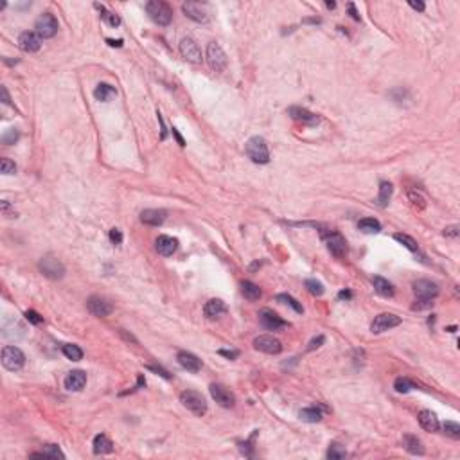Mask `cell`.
Here are the masks:
<instances>
[{
	"instance_id": "1",
	"label": "cell",
	"mask_w": 460,
	"mask_h": 460,
	"mask_svg": "<svg viewBox=\"0 0 460 460\" xmlns=\"http://www.w3.org/2000/svg\"><path fill=\"white\" fill-rule=\"evenodd\" d=\"M245 153L254 164H268L270 162V151H268L266 140L263 137H252L245 144Z\"/></svg>"
},
{
	"instance_id": "2",
	"label": "cell",
	"mask_w": 460,
	"mask_h": 460,
	"mask_svg": "<svg viewBox=\"0 0 460 460\" xmlns=\"http://www.w3.org/2000/svg\"><path fill=\"white\" fill-rule=\"evenodd\" d=\"M146 13L149 15L155 24L158 25H169L172 20V9L167 2H162V0H151L146 4Z\"/></svg>"
},
{
	"instance_id": "3",
	"label": "cell",
	"mask_w": 460,
	"mask_h": 460,
	"mask_svg": "<svg viewBox=\"0 0 460 460\" xmlns=\"http://www.w3.org/2000/svg\"><path fill=\"white\" fill-rule=\"evenodd\" d=\"M180 402L189 412H193L194 415H198V417H201V415L207 414L205 399H203V395L196 390H184L180 394Z\"/></svg>"
},
{
	"instance_id": "4",
	"label": "cell",
	"mask_w": 460,
	"mask_h": 460,
	"mask_svg": "<svg viewBox=\"0 0 460 460\" xmlns=\"http://www.w3.org/2000/svg\"><path fill=\"white\" fill-rule=\"evenodd\" d=\"M2 365L11 372L20 370L25 365V354L15 345H6L2 349Z\"/></svg>"
},
{
	"instance_id": "5",
	"label": "cell",
	"mask_w": 460,
	"mask_h": 460,
	"mask_svg": "<svg viewBox=\"0 0 460 460\" xmlns=\"http://www.w3.org/2000/svg\"><path fill=\"white\" fill-rule=\"evenodd\" d=\"M40 271L45 277H49V279L58 280L65 275V266H63L62 261L56 259L54 255H45V257H41V261H40Z\"/></svg>"
},
{
	"instance_id": "6",
	"label": "cell",
	"mask_w": 460,
	"mask_h": 460,
	"mask_svg": "<svg viewBox=\"0 0 460 460\" xmlns=\"http://www.w3.org/2000/svg\"><path fill=\"white\" fill-rule=\"evenodd\" d=\"M34 33L40 38H52L58 33V20L52 13H43L38 17L34 24Z\"/></svg>"
},
{
	"instance_id": "7",
	"label": "cell",
	"mask_w": 460,
	"mask_h": 460,
	"mask_svg": "<svg viewBox=\"0 0 460 460\" xmlns=\"http://www.w3.org/2000/svg\"><path fill=\"white\" fill-rule=\"evenodd\" d=\"M207 62H209L210 69L216 70V72L225 70L226 63H228L225 50H223L221 45L216 43V41H210L209 45H207Z\"/></svg>"
},
{
	"instance_id": "8",
	"label": "cell",
	"mask_w": 460,
	"mask_h": 460,
	"mask_svg": "<svg viewBox=\"0 0 460 460\" xmlns=\"http://www.w3.org/2000/svg\"><path fill=\"white\" fill-rule=\"evenodd\" d=\"M322 238H324V243H325V247H327V250L331 252L334 257L340 259L347 254V241H345V238L340 234V232L329 230L327 234H324Z\"/></svg>"
},
{
	"instance_id": "9",
	"label": "cell",
	"mask_w": 460,
	"mask_h": 460,
	"mask_svg": "<svg viewBox=\"0 0 460 460\" xmlns=\"http://www.w3.org/2000/svg\"><path fill=\"white\" fill-rule=\"evenodd\" d=\"M401 322H402L401 316L392 315V313H381V315L376 316L374 322L370 324V331H372L374 334H381V333H385V331H388V329L397 327Z\"/></svg>"
},
{
	"instance_id": "10",
	"label": "cell",
	"mask_w": 460,
	"mask_h": 460,
	"mask_svg": "<svg viewBox=\"0 0 460 460\" xmlns=\"http://www.w3.org/2000/svg\"><path fill=\"white\" fill-rule=\"evenodd\" d=\"M209 390H210V395H212V399L218 402L219 407L232 408L236 405V395L232 394V392H230L226 386L219 385V383H212V385L209 386Z\"/></svg>"
},
{
	"instance_id": "11",
	"label": "cell",
	"mask_w": 460,
	"mask_h": 460,
	"mask_svg": "<svg viewBox=\"0 0 460 460\" xmlns=\"http://www.w3.org/2000/svg\"><path fill=\"white\" fill-rule=\"evenodd\" d=\"M254 349L261 351L264 354H279L282 351V343L277 340L275 336H270V334H261L254 340Z\"/></svg>"
},
{
	"instance_id": "12",
	"label": "cell",
	"mask_w": 460,
	"mask_h": 460,
	"mask_svg": "<svg viewBox=\"0 0 460 460\" xmlns=\"http://www.w3.org/2000/svg\"><path fill=\"white\" fill-rule=\"evenodd\" d=\"M86 308H88V311H90L92 315L99 316V318L108 316L111 311H113V308H111L110 302H108V300L104 299V297H101V295L88 297V300H86Z\"/></svg>"
},
{
	"instance_id": "13",
	"label": "cell",
	"mask_w": 460,
	"mask_h": 460,
	"mask_svg": "<svg viewBox=\"0 0 460 460\" xmlns=\"http://www.w3.org/2000/svg\"><path fill=\"white\" fill-rule=\"evenodd\" d=\"M259 322H261V325H263L264 329H268V331H279V329L288 325V322H284L277 313H273L268 308L259 311Z\"/></svg>"
},
{
	"instance_id": "14",
	"label": "cell",
	"mask_w": 460,
	"mask_h": 460,
	"mask_svg": "<svg viewBox=\"0 0 460 460\" xmlns=\"http://www.w3.org/2000/svg\"><path fill=\"white\" fill-rule=\"evenodd\" d=\"M182 11L185 13V17L191 18L196 24H207L209 22V13L205 11V8L200 2H184Z\"/></svg>"
},
{
	"instance_id": "15",
	"label": "cell",
	"mask_w": 460,
	"mask_h": 460,
	"mask_svg": "<svg viewBox=\"0 0 460 460\" xmlns=\"http://www.w3.org/2000/svg\"><path fill=\"white\" fill-rule=\"evenodd\" d=\"M414 293L417 299H430L433 300L439 295V286L428 279H419L414 282Z\"/></svg>"
},
{
	"instance_id": "16",
	"label": "cell",
	"mask_w": 460,
	"mask_h": 460,
	"mask_svg": "<svg viewBox=\"0 0 460 460\" xmlns=\"http://www.w3.org/2000/svg\"><path fill=\"white\" fill-rule=\"evenodd\" d=\"M180 54L187 60V62L201 63V50L193 38H184V40L180 41Z\"/></svg>"
},
{
	"instance_id": "17",
	"label": "cell",
	"mask_w": 460,
	"mask_h": 460,
	"mask_svg": "<svg viewBox=\"0 0 460 460\" xmlns=\"http://www.w3.org/2000/svg\"><path fill=\"white\" fill-rule=\"evenodd\" d=\"M18 47L24 52H38L41 47V38L34 31H25L18 36Z\"/></svg>"
},
{
	"instance_id": "18",
	"label": "cell",
	"mask_w": 460,
	"mask_h": 460,
	"mask_svg": "<svg viewBox=\"0 0 460 460\" xmlns=\"http://www.w3.org/2000/svg\"><path fill=\"white\" fill-rule=\"evenodd\" d=\"M288 115H290L293 121H299V123H302V124H316L320 121L318 115L302 106H290L288 108Z\"/></svg>"
},
{
	"instance_id": "19",
	"label": "cell",
	"mask_w": 460,
	"mask_h": 460,
	"mask_svg": "<svg viewBox=\"0 0 460 460\" xmlns=\"http://www.w3.org/2000/svg\"><path fill=\"white\" fill-rule=\"evenodd\" d=\"M155 248L160 255L169 257L178 250V239L171 238V236H158L155 241Z\"/></svg>"
},
{
	"instance_id": "20",
	"label": "cell",
	"mask_w": 460,
	"mask_h": 460,
	"mask_svg": "<svg viewBox=\"0 0 460 460\" xmlns=\"http://www.w3.org/2000/svg\"><path fill=\"white\" fill-rule=\"evenodd\" d=\"M167 218V212L162 209H146L140 212V221L149 226H160Z\"/></svg>"
},
{
	"instance_id": "21",
	"label": "cell",
	"mask_w": 460,
	"mask_h": 460,
	"mask_svg": "<svg viewBox=\"0 0 460 460\" xmlns=\"http://www.w3.org/2000/svg\"><path fill=\"white\" fill-rule=\"evenodd\" d=\"M177 360L184 369H187L189 372H200L201 370V360L193 353H187V351H180L177 354Z\"/></svg>"
},
{
	"instance_id": "22",
	"label": "cell",
	"mask_w": 460,
	"mask_h": 460,
	"mask_svg": "<svg viewBox=\"0 0 460 460\" xmlns=\"http://www.w3.org/2000/svg\"><path fill=\"white\" fill-rule=\"evenodd\" d=\"M86 385V374L83 370H72L67 374L65 378V388L70 392H79L83 390V386Z\"/></svg>"
},
{
	"instance_id": "23",
	"label": "cell",
	"mask_w": 460,
	"mask_h": 460,
	"mask_svg": "<svg viewBox=\"0 0 460 460\" xmlns=\"http://www.w3.org/2000/svg\"><path fill=\"white\" fill-rule=\"evenodd\" d=\"M203 313H205L207 318L214 320V318H219L221 315H225L226 306L221 299H210V300H207L205 306H203Z\"/></svg>"
},
{
	"instance_id": "24",
	"label": "cell",
	"mask_w": 460,
	"mask_h": 460,
	"mask_svg": "<svg viewBox=\"0 0 460 460\" xmlns=\"http://www.w3.org/2000/svg\"><path fill=\"white\" fill-rule=\"evenodd\" d=\"M115 95H117L115 86L108 85V83H99L94 90V97L97 99V101H101V103H108V101H111V99L115 97Z\"/></svg>"
},
{
	"instance_id": "25",
	"label": "cell",
	"mask_w": 460,
	"mask_h": 460,
	"mask_svg": "<svg viewBox=\"0 0 460 460\" xmlns=\"http://www.w3.org/2000/svg\"><path fill=\"white\" fill-rule=\"evenodd\" d=\"M419 424L426 431H437L440 428L437 415L433 414L431 410H423V412H421V414H419Z\"/></svg>"
},
{
	"instance_id": "26",
	"label": "cell",
	"mask_w": 460,
	"mask_h": 460,
	"mask_svg": "<svg viewBox=\"0 0 460 460\" xmlns=\"http://www.w3.org/2000/svg\"><path fill=\"white\" fill-rule=\"evenodd\" d=\"M113 451V442L104 433H99L94 439V453L95 455H108Z\"/></svg>"
},
{
	"instance_id": "27",
	"label": "cell",
	"mask_w": 460,
	"mask_h": 460,
	"mask_svg": "<svg viewBox=\"0 0 460 460\" xmlns=\"http://www.w3.org/2000/svg\"><path fill=\"white\" fill-rule=\"evenodd\" d=\"M372 284H374V290H376V293H378V295L385 297V299H388V297H394V286H392V284L388 282L386 279L376 275V277H372Z\"/></svg>"
},
{
	"instance_id": "28",
	"label": "cell",
	"mask_w": 460,
	"mask_h": 460,
	"mask_svg": "<svg viewBox=\"0 0 460 460\" xmlns=\"http://www.w3.org/2000/svg\"><path fill=\"white\" fill-rule=\"evenodd\" d=\"M402 444H405V449L412 455H424V446L419 439L415 435H405L402 437Z\"/></svg>"
},
{
	"instance_id": "29",
	"label": "cell",
	"mask_w": 460,
	"mask_h": 460,
	"mask_svg": "<svg viewBox=\"0 0 460 460\" xmlns=\"http://www.w3.org/2000/svg\"><path fill=\"white\" fill-rule=\"evenodd\" d=\"M241 292H243V295H245V299L252 300V302H254V300H259L261 299V295H263L261 288H259L255 282H252V280H243Z\"/></svg>"
},
{
	"instance_id": "30",
	"label": "cell",
	"mask_w": 460,
	"mask_h": 460,
	"mask_svg": "<svg viewBox=\"0 0 460 460\" xmlns=\"http://www.w3.org/2000/svg\"><path fill=\"white\" fill-rule=\"evenodd\" d=\"M299 417L304 421V423H320L324 414H322L320 408L309 407V408H302V410L299 412Z\"/></svg>"
},
{
	"instance_id": "31",
	"label": "cell",
	"mask_w": 460,
	"mask_h": 460,
	"mask_svg": "<svg viewBox=\"0 0 460 460\" xmlns=\"http://www.w3.org/2000/svg\"><path fill=\"white\" fill-rule=\"evenodd\" d=\"M392 193H394V187H392L390 182H381L379 184V194H378V205L379 207H386L388 205V201H390L392 198Z\"/></svg>"
},
{
	"instance_id": "32",
	"label": "cell",
	"mask_w": 460,
	"mask_h": 460,
	"mask_svg": "<svg viewBox=\"0 0 460 460\" xmlns=\"http://www.w3.org/2000/svg\"><path fill=\"white\" fill-rule=\"evenodd\" d=\"M358 228L365 232V234H378L381 230V223L378 221L376 218H363L358 221Z\"/></svg>"
},
{
	"instance_id": "33",
	"label": "cell",
	"mask_w": 460,
	"mask_h": 460,
	"mask_svg": "<svg viewBox=\"0 0 460 460\" xmlns=\"http://www.w3.org/2000/svg\"><path fill=\"white\" fill-rule=\"evenodd\" d=\"M62 353L63 356L67 358V360H70V362H79V360H83V351L81 347H78V345L74 343H67L62 347Z\"/></svg>"
},
{
	"instance_id": "34",
	"label": "cell",
	"mask_w": 460,
	"mask_h": 460,
	"mask_svg": "<svg viewBox=\"0 0 460 460\" xmlns=\"http://www.w3.org/2000/svg\"><path fill=\"white\" fill-rule=\"evenodd\" d=\"M394 239H395V241L401 243L402 247H407L410 252H417V250H419V245H417V241H415L414 238H410V236H407V234H394Z\"/></svg>"
},
{
	"instance_id": "35",
	"label": "cell",
	"mask_w": 460,
	"mask_h": 460,
	"mask_svg": "<svg viewBox=\"0 0 460 460\" xmlns=\"http://www.w3.org/2000/svg\"><path fill=\"white\" fill-rule=\"evenodd\" d=\"M275 299H277V302H280V304H288V306H292V308L295 309L297 313H302V311H304V308H302V304H299V300H295L292 295H286V293H280V295H277Z\"/></svg>"
},
{
	"instance_id": "36",
	"label": "cell",
	"mask_w": 460,
	"mask_h": 460,
	"mask_svg": "<svg viewBox=\"0 0 460 460\" xmlns=\"http://www.w3.org/2000/svg\"><path fill=\"white\" fill-rule=\"evenodd\" d=\"M347 456V451H345V448L341 446V444H331V448L327 449V458L329 460H341Z\"/></svg>"
},
{
	"instance_id": "37",
	"label": "cell",
	"mask_w": 460,
	"mask_h": 460,
	"mask_svg": "<svg viewBox=\"0 0 460 460\" xmlns=\"http://www.w3.org/2000/svg\"><path fill=\"white\" fill-rule=\"evenodd\" d=\"M442 430H444V433L448 437H451V439H460V424L455 423V421H446V423L442 424Z\"/></svg>"
},
{
	"instance_id": "38",
	"label": "cell",
	"mask_w": 460,
	"mask_h": 460,
	"mask_svg": "<svg viewBox=\"0 0 460 460\" xmlns=\"http://www.w3.org/2000/svg\"><path fill=\"white\" fill-rule=\"evenodd\" d=\"M306 288H308V292L311 293V295H315V297H320V295H324V284L322 282H318L316 279H308L306 280Z\"/></svg>"
},
{
	"instance_id": "39",
	"label": "cell",
	"mask_w": 460,
	"mask_h": 460,
	"mask_svg": "<svg viewBox=\"0 0 460 460\" xmlns=\"http://www.w3.org/2000/svg\"><path fill=\"white\" fill-rule=\"evenodd\" d=\"M95 8H97L99 11L103 13V15H101V17H103V20H104V22H108V24H110L111 27H117V25L121 24V18L117 17V15H115V13L106 11V9H104L103 6H99V4H95Z\"/></svg>"
},
{
	"instance_id": "40",
	"label": "cell",
	"mask_w": 460,
	"mask_h": 460,
	"mask_svg": "<svg viewBox=\"0 0 460 460\" xmlns=\"http://www.w3.org/2000/svg\"><path fill=\"white\" fill-rule=\"evenodd\" d=\"M394 388H395V392H399V394H407V392H410L412 388H415V385L407 378H397L394 383Z\"/></svg>"
},
{
	"instance_id": "41",
	"label": "cell",
	"mask_w": 460,
	"mask_h": 460,
	"mask_svg": "<svg viewBox=\"0 0 460 460\" xmlns=\"http://www.w3.org/2000/svg\"><path fill=\"white\" fill-rule=\"evenodd\" d=\"M41 453H43V456H45V458H62V460L65 458V453L58 448L56 444H49V446H47V448L43 449Z\"/></svg>"
},
{
	"instance_id": "42",
	"label": "cell",
	"mask_w": 460,
	"mask_h": 460,
	"mask_svg": "<svg viewBox=\"0 0 460 460\" xmlns=\"http://www.w3.org/2000/svg\"><path fill=\"white\" fill-rule=\"evenodd\" d=\"M0 172L2 175H15L17 172V165H15L13 160H9V158H2L0 160Z\"/></svg>"
},
{
	"instance_id": "43",
	"label": "cell",
	"mask_w": 460,
	"mask_h": 460,
	"mask_svg": "<svg viewBox=\"0 0 460 460\" xmlns=\"http://www.w3.org/2000/svg\"><path fill=\"white\" fill-rule=\"evenodd\" d=\"M20 139V133H18V130H15V128H11L9 132H6L4 135H2V142L4 144H15L17 140Z\"/></svg>"
},
{
	"instance_id": "44",
	"label": "cell",
	"mask_w": 460,
	"mask_h": 460,
	"mask_svg": "<svg viewBox=\"0 0 460 460\" xmlns=\"http://www.w3.org/2000/svg\"><path fill=\"white\" fill-rule=\"evenodd\" d=\"M408 198H410L412 203H414L415 207H419L421 210H423L424 207H426V201H424V198L421 196L419 193H415V191H410V193H408Z\"/></svg>"
},
{
	"instance_id": "45",
	"label": "cell",
	"mask_w": 460,
	"mask_h": 460,
	"mask_svg": "<svg viewBox=\"0 0 460 460\" xmlns=\"http://www.w3.org/2000/svg\"><path fill=\"white\" fill-rule=\"evenodd\" d=\"M433 304H435V302H433V300H430V299H419L414 306H412V309H414V311H423V309L433 308Z\"/></svg>"
},
{
	"instance_id": "46",
	"label": "cell",
	"mask_w": 460,
	"mask_h": 460,
	"mask_svg": "<svg viewBox=\"0 0 460 460\" xmlns=\"http://www.w3.org/2000/svg\"><path fill=\"white\" fill-rule=\"evenodd\" d=\"M25 318H27L31 324H34V325H38V324H41L43 322V318H41L40 315H38L36 311H33V309H29V311H25Z\"/></svg>"
},
{
	"instance_id": "47",
	"label": "cell",
	"mask_w": 460,
	"mask_h": 460,
	"mask_svg": "<svg viewBox=\"0 0 460 460\" xmlns=\"http://www.w3.org/2000/svg\"><path fill=\"white\" fill-rule=\"evenodd\" d=\"M110 241L113 243V245H121V243H123V232H121L119 228H111L110 230Z\"/></svg>"
},
{
	"instance_id": "48",
	"label": "cell",
	"mask_w": 460,
	"mask_h": 460,
	"mask_svg": "<svg viewBox=\"0 0 460 460\" xmlns=\"http://www.w3.org/2000/svg\"><path fill=\"white\" fill-rule=\"evenodd\" d=\"M325 341V336L324 334H320V336H316V338H313L311 341H309V345H308V351H315V349H318L322 343Z\"/></svg>"
},
{
	"instance_id": "49",
	"label": "cell",
	"mask_w": 460,
	"mask_h": 460,
	"mask_svg": "<svg viewBox=\"0 0 460 460\" xmlns=\"http://www.w3.org/2000/svg\"><path fill=\"white\" fill-rule=\"evenodd\" d=\"M444 236L446 238H456L458 236V225H451L444 228Z\"/></svg>"
},
{
	"instance_id": "50",
	"label": "cell",
	"mask_w": 460,
	"mask_h": 460,
	"mask_svg": "<svg viewBox=\"0 0 460 460\" xmlns=\"http://www.w3.org/2000/svg\"><path fill=\"white\" fill-rule=\"evenodd\" d=\"M408 6H410L412 9H415V11H424V9H426V4H424V2H419V0H417V2H415V0H408Z\"/></svg>"
},
{
	"instance_id": "51",
	"label": "cell",
	"mask_w": 460,
	"mask_h": 460,
	"mask_svg": "<svg viewBox=\"0 0 460 460\" xmlns=\"http://www.w3.org/2000/svg\"><path fill=\"white\" fill-rule=\"evenodd\" d=\"M0 94H2V103H4V104H9V103H11V99H9L8 88H6V86H0Z\"/></svg>"
},
{
	"instance_id": "52",
	"label": "cell",
	"mask_w": 460,
	"mask_h": 460,
	"mask_svg": "<svg viewBox=\"0 0 460 460\" xmlns=\"http://www.w3.org/2000/svg\"><path fill=\"white\" fill-rule=\"evenodd\" d=\"M219 354H221V356H225V358H230V360H234V358L239 356L238 351H223V349L219 351Z\"/></svg>"
},
{
	"instance_id": "53",
	"label": "cell",
	"mask_w": 460,
	"mask_h": 460,
	"mask_svg": "<svg viewBox=\"0 0 460 460\" xmlns=\"http://www.w3.org/2000/svg\"><path fill=\"white\" fill-rule=\"evenodd\" d=\"M148 369H151V370H155V372H158L160 376H164L165 379H171V376H169V374L165 372L164 369H160V367H153V365H151V367H148Z\"/></svg>"
},
{
	"instance_id": "54",
	"label": "cell",
	"mask_w": 460,
	"mask_h": 460,
	"mask_svg": "<svg viewBox=\"0 0 460 460\" xmlns=\"http://www.w3.org/2000/svg\"><path fill=\"white\" fill-rule=\"evenodd\" d=\"M172 135L177 137L178 144H180L182 148H184V146H185V140H184V139H182V135H180V133H178V130H177V128H172Z\"/></svg>"
},
{
	"instance_id": "55",
	"label": "cell",
	"mask_w": 460,
	"mask_h": 460,
	"mask_svg": "<svg viewBox=\"0 0 460 460\" xmlns=\"http://www.w3.org/2000/svg\"><path fill=\"white\" fill-rule=\"evenodd\" d=\"M338 297H340L341 300H347V299H353V292H349V290H343V292L338 293Z\"/></svg>"
},
{
	"instance_id": "56",
	"label": "cell",
	"mask_w": 460,
	"mask_h": 460,
	"mask_svg": "<svg viewBox=\"0 0 460 460\" xmlns=\"http://www.w3.org/2000/svg\"><path fill=\"white\" fill-rule=\"evenodd\" d=\"M106 43L110 47H123V40H111V38H108Z\"/></svg>"
},
{
	"instance_id": "57",
	"label": "cell",
	"mask_w": 460,
	"mask_h": 460,
	"mask_svg": "<svg viewBox=\"0 0 460 460\" xmlns=\"http://www.w3.org/2000/svg\"><path fill=\"white\" fill-rule=\"evenodd\" d=\"M349 11H351V17H353L354 20H360V15L356 13V8H354V4H349Z\"/></svg>"
},
{
	"instance_id": "58",
	"label": "cell",
	"mask_w": 460,
	"mask_h": 460,
	"mask_svg": "<svg viewBox=\"0 0 460 460\" xmlns=\"http://www.w3.org/2000/svg\"><path fill=\"white\" fill-rule=\"evenodd\" d=\"M304 24H320V20L318 18H306Z\"/></svg>"
},
{
	"instance_id": "59",
	"label": "cell",
	"mask_w": 460,
	"mask_h": 460,
	"mask_svg": "<svg viewBox=\"0 0 460 460\" xmlns=\"http://www.w3.org/2000/svg\"><path fill=\"white\" fill-rule=\"evenodd\" d=\"M325 6H327L329 9H334V8H336V4H334V2H325Z\"/></svg>"
}]
</instances>
